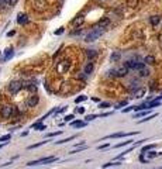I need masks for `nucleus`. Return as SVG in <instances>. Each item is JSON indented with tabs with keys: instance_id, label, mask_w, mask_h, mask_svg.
<instances>
[{
	"instance_id": "obj_13",
	"label": "nucleus",
	"mask_w": 162,
	"mask_h": 169,
	"mask_svg": "<svg viewBox=\"0 0 162 169\" xmlns=\"http://www.w3.org/2000/svg\"><path fill=\"white\" fill-rule=\"evenodd\" d=\"M71 126L76 127V128H83V127L87 126V123H85V121H80V120H73V121H71Z\"/></svg>"
},
{
	"instance_id": "obj_39",
	"label": "nucleus",
	"mask_w": 162,
	"mask_h": 169,
	"mask_svg": "<svg viewBox=\"0 0 162 169\" xmlns=\"http://www.w3.org/2000/svg\"><path fill=\"white\" fill-rule=\"evenodd\" d=\"M147 154H148V158H155V157L158 155V154H157L155 151H152V149H151V151H148Z\"/></svg>"
},
{
	"instance_id": "obj_40",
	"label": "nucleus",
	"mask_w": 162,
	"mask_h": 169,
	"mask_svg": "<svg viewBox=\"0 0 162 169\" xmlns=\"http://www.w3.org/2000/svg\"><path fill=\"white\" fill-rule=\"evenodd\" d=\"M66 109H68V106H64V107H61V109H58L55 114H59V113H65V111H66Z\"/></svg>"
},
{
	"instance_id": "obj_14",
	"label": "nucleus",
	"mask_w": 162,
	"mask_h": 169,
	"mask_svg": "<svg viewBox=\"0 0 162 169\" xmlns=\"http://www.w3.org/2000/svg\"><path fill=\"white\" fill-rule=\"evenodd\" d=\"M150 107H148V102H145V103H142L140 106H134V110L138 113V111H142V110H148Z\"/></svg>"
},
{
	"instance_id": "obj_43",
	"label": "nucleus",
	"mask_w": 162,
	"mask_h": 169,
	"mask_svg": "<svg viewBox=\"0 0 162 169\" xmlns=\"http://www.w3.org/2000/svg\"><path fill=\"white\" fill-rule=\"evenodd\" d=\"M131 110H134V106H130V107H126V109H123V113H128Z\"/></svg>"
},
{
	"instance_id": "obj_25",
	"label": "nucleus",
	"mask_w": 162,
	"mask_h": 169,
	"mask_svg": "<svg viewBox=\"0 0 162 169\" xmlns=\"http://www.w3.org/2000/svg\"><path fill=\"white\" fill-rule=\"evenodd\" d=\"M76 135H71V137H68V138H65V139H61V141H56L55 144L56 145H61V144H65V142H69V141H72V139H75Z\"/></svg>"
},
{
	"instance_id": "obj_50",
	"label": "nucleus",
	"mask_w": 162,
	"mask_h": 169,
	"mask_svg": "<svg viewBox=\"0 0 162 169\" xmlns=\"http://www.w3.org/2000/svg\"><path fill=\"white\" fill-rule=\"evenodd\" d=\"M92 100L96 102V103H100V99H99V97H92Z\"/></svg>"
},
{
	"instance_id": "obj_7",
	"label": "nucleus",
	"mask_w": 162,
	"mask_h": 169,
	"mask_svg": "<svg viewBox=\"0 0 162 169\" xmlns=\"http://www.w3.org/2000/svg\"><path fill=\"white\" fill-rule=\"evenodd\" d=\"M38 103H40V96L37 93H32L25 99V107L27 109H34V107L38 106Z\"/></svg>"
},
{
	"instance_id": "obj_3",
	"label": "nucleus",
	"mask_w": 162,
	"mask_h": 169,
	"mask_svg": "<svg viewBox=\"0 0 162 169\" xmlns=\"http://www.w3.org/2000/svg\"><path fill=\"white\" fill-rule=\"evenodd\" d=\"M103 34H104V28L97 27V28H95V30H92L90 32H87L86 37H85V41L86 42H93V41H96V40H99Z\"/></svg>"
},
{
	"instance_id": "obj_46",
	"label": "nucleus",
	"mask_w": 162,
	"mask_h": 169,
	"mask_svg": "<svg viewBox=\"0 0 162 169\" xmlns=\"http://www.w3.org/2000/svg\"><path fill=\"white\" fill-rule=\"evenodd\" d=\"M64 27H61V28H59V30H56V31H55V35H61V34H62V32H64Z\"/></svg>"
},
{
	"instance_id": "obj_5",
	"label": "nucleus",
	"mask_w": 162,
	"mask_h": 169,
	"mask_svg": "<svg viewBox=\"0 0 162 169\" xmlns=\"http://www.w3.org/2000/svg\"><path fill=\"white\" fill-rule=\"evenodd\" d=\"M128 68L126 66V65H123L121 68H117V69H111V71H108L107 74L108 76H111V78H124V76H127L128 74Z\"/></svg>"
},
{
	"instance_id": "obj_41",
	"label": "nucleus",
	"mask_w": 162,
	"mask_h": 169,
	"mask_svg": "<svg viewBox=\"0 0 162 169\" xmlns=\"http://www.w3.org/2000/svg\"><path fill=\"white\" fill-rule=\"evenodd\" d=\"M107 107H110V103H99V109H107Z\"/></svg>"
},
{
	"instance_id": "obj_30",
	"label": "nucleus",
	"mask_w": 162,
	"mask_h": 169,
	"mask_svg": "<svg viewBox=\"0 0 162 169\" xmlns=\"http://www.w3.org/2000/svg\"><path fill=\"white\" fill-rule=\"evenodd\" d=\"M158 116V113H154V114H150V116H147V118H144V120H140L138 123H145V121H150V120H152V118H155V117Z\"/></svg>"
},
{
	"instance_id": "obj_44",
	"label": "nucleus",
	"mask_w": 162,
	"mask_h": 169,
	"mask_svg": "<svg viewBox=\"0 0 162 169\" xmlns=\"http://www.w3.org/2000/svg\"><path fill=\"white\" fill-rule=\"evenodd\" d=\"M75 111H78V113H80V114H83L86 110H85V107H78V110H75Z\"/></svg>"
},
{
	"instance_id": "obj_27",
	"label": "nucleus",
	"mask_w": 162,
	"mask_h": 169,
	"mask_svg": "<svg viewBox=\"0 0 162 169\" xmlns=\"http://www.w3.org/2000/svg\"><path fill=\"white\" fill-rule=\"evenodd\" d=\"M144 62H145V63H148V65H152V63H155V58H154L152 55H148V56H145Z\"/></svg>"
},
{
	"instance_id": "obj_35",
	"label": "nucleus",
	"mask_w": 162,
	"mask_h": 169,
	"mask_svg": "<svg viewBox=\"0 0 162 169\" xmlns=\"http://www.w3.org/2000/svg\"><path fill=\"white\" fill-rule=\"evenodd\" d=\"M73 118H75V114H68V116L64 117V121L65 123H71V121H73Z\"/></svg>"
},
{
	"instance_id": "obj_45",
	"label": "nucleus",
	"mask_w": 162,
	"mask_h": 169,
	"mask_svg": "<svg viewBox=\"0 0 162 169\" xmlns=\"http://www.w3.org/2000/svg\"><path fill=\"white\" fill-rule=\"evenodd\" d=\"M140 161H141V162H144V164H148V159H145V158H144V154H142V152H141Z\"/></svg>"
},
{
	"instance_id": "obj_11",
	"label": "nucleus",
	"mask_w": 162,
	"mask_h": 169,
	"mask_svg": "<svg viewBox=\"0 0 162 169\" xmlns=\"http://www.w3.org/2000/svg\"><path fill=\"white\" fill-rule=\"evenodd\" d=\"M28 21H30V19H28L25 14H19V17H17V23H19L20 25H25Z\"/></svg>"
},
{
	"instance_id": "obj_38",
	"label": "nucleus",
	"mask_w": 162,
	"mask_h": 169,
	"mask_svg": "<svg viewBox=\"0 0 162 169\" xmlns=\"http://www.w3.org/2000/svg\"><path fill=\"white\" fill-rule=\"evenodd\" d=\"M134 95H135V97H142V96L145 95V89H141V87H140V89H138V90H137Z\"/></svg>"
},
{
	"instance_id": "obj_42",
	"label": "nucleus",
	"mask_w": 162,
	"mask_h": 169,
	"mask_svg": "<svg viewBox=\"0 0 162 169\" xmlns=\"http://www.w3.org/2000/svg\"><path fill=\"white\" fill-rule=\"evenodd\" d=\"M124 106H127V102L124 100V102H120L119 104L116 106V109H121V107H124Z\"/></svg>"
},
{
	"instance_id": "obj_32",
	"label": "nucleus",
	"mask_w": 162,
	"mask_h": 169,
	"mask_svg": "<svg viewBox=\"0 0 162 169\" xmlns=\"http://www.w3.org/2000/svg\"><path fill=\"white\" fill-rule=\"evenodd\" d=\"M108 23H110V21H108V19H103V20H100V21H99L97 27H102V28H104V27L107 25Z\"/></svg>"
},
{
	"instance_id": "obj_12",
	"label": "nucleus",
	"mask_w": 162,
	"mask_h": 169,
	"mask_svg": "<svg viewBox=\"0 0 162 169\" xmlns=\"http://www.w3.org/2000/svg\"><path fill=\"white\" fill-rule=\"evenodd\" d=\"M128 84H130V86H128L130 92H134V93H135V92L140 89V84H138V82H137V80H131Z\"/></svg>"
},
{
	"instance_id": "obj_51",
	"label": "nucleus",
	"mask_w": 162,
	"mask_h": 169,
	"mask_svg": "<svg viewBox=\"0 0 162 169\" xmlns=\"http://www.w3.org/2000/svg\"><path fill=\"white\" fill-rule=\"evenodd\" d=\"M3 147H4V144H0V149H1Z\"/></svg>"
},
{
	"instance_id": "obj_8",
	"label": "nucleus",
	"mask_w": 162,
	"mask_h": 169,
	"mask_svg": "<svg viewBox=\"0 0 162 169\" xmlns=\"http://www.w3.org/2000/svg\"><path fill=\"white\" fill-rule=\"evenodd\" d=\"M130 71H140L145 66V62H140V61H134V59H130L127 62L124 63Z\"/></svg>"
},
{
	"instance_id": "obj_28",
	"label": "nucleus",
	"mask_w": 162,
	"mask_h": 169,
	"mask_svg": "<svg viewBox=\"0 0 162 169\" xmlns=\"http://www.w3.org/2000/svg\"><path fill=\"white\" fill-rule=\"evenodd\" d=\"M131 142H132V139H127V141H124V142H120L117 145H114V148H123V147H126V145H130Z\"/></svg>"
},
{
	"instance_id": "obj_29",
	"label": "nucleus",
	"mask_w": 162,
	"mask_h": 169,
	"mask_svg": "<svg viewBox=\"0 0 162 169\" xmlns=\"http://www.w3.org/2000/svg\"><path fill=\"white\" fill-rule=\"evenodd\" d=\"M120 58H121V54H120V52H114L113 55H111V58H110V59H111V62H117Z\"/></svg>"
},
{
	"instance_id": "obj_2",
	"label": "nucleus",
	"mask_w": 162,
	"mask_h": 169,
	"mask_svg": "<svg viewBox=\"0 0 162 169\" xmlns=\"http://www.w3.org/2000/svg\"><path fill=\"white\" fill-rule=\"evenodd\" d=\"M23 89H24V82L23 80H11L10 83L7 84V92L13 97L19 95Z\"/></svg>"
},
{
	"instance_id": "obj_15",
	"label": "nucleus",
	"mask_w": 162,
	"mask_h": 169,
	"mask_svg": "<svg viewBox=\"0 0 162 169\" xmlns=\"http://www.w3.org/2000/svg\"><path fill=\"white\" fill-rule=\"evenodd\" d=\"M138 75H140L141 78H147V76H150V69H148L147 66H144L142 69L138 71Z\"/></svg>"
},
{
	"instance_id": "obj_10",
	"label": "nucleus",
	"mask_w": 162,
	"mask_h": 169,
	"mask_svg": "<svg viewBox=\"0 0 162 169\" xmlns=\"http://www.w3.org/2000/svg\"><path fill=\"white\" fill-rule=\"evenodd\" d=\"M83 23H85V17H83L82 14H79V16H76L75 19H73V20L71 21V24H72L73 27H80V25H82Z\"/></svg>"
},
{
	"instance_id": "obj_6",
	"label": "nucleus",
	"mask_w": 162,
	"mask_h": 169,
	"mask_svg": "<svg viewBox=\"0 0 162 169\" xmlns=\"http://www.w3.org/2000/svg\"><path fill=\"white\" fill-rule=\"evenodd\" d=\"M69 68H71V62H69V59H61L59 62L56 63V66H55L56 72H58L59 75L66 74V72L69 71Z\"/></svg>"
},
{
	"instance_id": "obj_33",
	"label": "nucleus",
	"mask_w": 162,
	"mask_h": 169,
	"mask_svg": "<svg viewBox=\"0 0 162 169\" xmlns=\"http://www.w3.org/2000/svg\"><path fill=\"white\" fill-rule=\"evenodd\" d=\"M85 100H87V96L82 95V96H79V97H76L75 103H76V104H79V103H82V102H85Z\"/></svg>"
},
{
	"instance_id": "obj_19",
	"label": "nucleus",
	"mask_w": 162,
	"mask_h": 169,
	"mask_svg": "<svg viewBox=\"0 0 162 169\" xmlns=\"http://www.w3.org/2000/svg\"><path fill=\"white\" fill-rule=\"evenodd\" d=\"M24 87L28 90V92H32V93H37V86L34 83H27V84H24Z\"/></svg>"
},
{
	"instance_id": "obj_26",
	"label": "nucleus",
	"mask_w": 162,
	"mask_h": 169,
	"mask_svg": "<svg viewBox=\"0 0 162 169\" xmlns=\"http://www.w3.org/2000/svg\"><path fill=\"white\" fill-rule=\"evenodd\" d=\"M86 55H87V58H89V59H93V58L97 55V51H95V49H87Z\"/></svg>"
},
{
	"instance_id": "obj_17",
	"label": "nucleus",
	"mask_w": 162,
	"mask_h": 169,
	"mask_svg": "<svg viewBox=\"0 0 162 169\" xmlns=\"http://www.w3.org/2000/svg\"><path fill=\"white\" fill-rule=\"evenodd\" d=\"M159 106H161V100H158V99H154L152 102H148V107H150V109L159 107Z\"/></svg>"
},
{
	"instance_id": "obj_49",
	"label": "nucleus",
	"mask_w": 162,
	"mask_h": 169,
	"mask_svg": "<svg viewBox=\"0 0 162 169\" xmlns=\"http://www.w3.org/2000/svg\"><path fill=\"white\" fill-rule=\"evenodd\" d=\"M110 147V144H103V145H99V149H106Z\"/></svg>"
},
{
	"instance_id": "obj_47",
	"label": "nucleus",
	"mask_w": 162,
	"mask_h": 169,
	"mask_svg": "<svg viewBox=\"0 0 162 169\" xmlns=\"http://www.w3.org/2000/svg\"><path fill=\"white\" fill-rule=\"evenodd\" d=\"M80 32H82V30H80V28H78V30H75V31L71 32V35H78V34H80Z\"/></svg>"
},
{
	"instance_id": "obj_22",
	"label": "nucleus",
	"mask_w": 162,
	"mask_h": 169,
	"mask_svg": "<svg viewBox=\"0 0 162 169\" xmlns=\"http://www.w3.org/2000/svg\"><path fill=\"white\" fill-rule=\"evenodd\" d=\"M93 72V63L92 62H87L86 65H85V74L86 75H90Z\"/></svg>"
},
{
	"instance_id": "obj_24",
	"label": "nucleus",
	"mask_w": 162,
	"mask_h": 169,
	"mask_svg": "<svg viewBox=\"0 0 162 169\" xmlns=\"http://www.w3.org/2000/svg\"><path fill=\"white\" fill-rule=\"evenodd\" d=\"M151 111V109H148V110H142V111H138V113H135V118H140V117H145L148 116V113Z\"/></svg>"
},
{
	"instance_id": "obj_48",
	"label": "nucleus",
	"mask_w": 162,
	"mask_h": 169,
	"mask_svg": "<svg viewBox=\"0 0 162 169\" xmlns=\"http://www.w3.org/2000/svg\"><path fill=\"white\" fill-rule=\"evenodd\" d=\"M111 113H103V114H99V118H104V117H108Z\"/></svg>"
},
{
	"instance_id": "obj_18",
	"label": "nucleus",
	"mask_w": 162,
	"mask_h": 169,
	"mask_svg": "<svg viewBox=\"0 0 162 169\" xmlns=\"http://www.w3.org/2000/svg\"><path fill=\"white\" fill-rule=\"evenodd\" d=\"M117 165H121V162H120V161H111V162H107V164H104L102 168H103V169H107L108 166H117Z\"/></svg>"
},
{
	"instance_id": "obj_21",
	"label": "nucleus",
	"mask_w": 162,
	"mask_h": 169,
	"mask_svg": "<svg viewBox=\"0 0 162 169\" xmlns=\"http://www.w3.org/2000/svg\"><path fill=\"white\" fill-rule=\"evenodd\" d=\"M155 147H157V144H150V145H145V147H142V148H141V152H142V154H147L148 151L154 149Z\"/></svg>"
},
{
	"instance_id": "obj_20",
	"label": "nucleus",
	"mask_w": 162,
	"mask_h": 169,
	"mask_svg": "<svg viewBox=\"0 0 162 169\" xmlns=\"http://www.w3.org/2000/svg\"><path fill=\"white\" fill-rule=\"evenodd\" d=\"M159 21H161V17H159V16H152V17H150V23H151L152 25H158Z\"/></svg>"
},
{
	"instance_id": "obj_1",
	"label": "nucleus",
	"mask_w": 162,
	"mask_h": 169,
	"mask_svg": "<svg viewBox=\"0 0 162 169\" xmlns=\"http://www.w3.org/2000/svg\"><path fill=\"white\" fill-rule=\"evenodd\" d=\"M16 111H17V109L13 104H3L0 107V117L3 120H10L16 116Z\"/></svg>"
},
{
	"instance_id": "obj_34",
	"label": "nucleus",
	"mask_w": 162,
	"mask_h": 169,
	"mask_svg": "<svg viewBox=\"0 0 162 169\" xmlns=\"http://www.w3.org/2000/svg\"><path fill=\"white\" fill-rule=\"evenodd\" d=\"M61 134H62V130H58V131H54V133L47 134V138H52V137H56V135H61Z\"/></svg>"
},
{
	"instance_id": "obj_31",
	"label": "nucleus",
	"mask_w": 162,
	"mask_h": 169,
	"mask_svg": "<svg viewBox=\"0 0 162 169\" xmlns=\"http://www.w3.org/2000/svg\"><path fill=\"white\" fill-rule=\"evenodd\" d=\"M32 128H34V130H37V131H44V130L47 128V126H45V124H43V123H40V124H35Z\"/></svg>"
},
{
	"instance_id": "obj_23",
	"label": "nucleus",
	"mask_w": 162,
	"mask_h": 169,
	"mask_svg": "<svg viewBox=\"0 0 162 169\" xmlns=\"http://www.w3.org/2000/svg\"><path fill=\"white\" fill-rule=\"evenodd\" d=\"M48 141H49V139H45V141H40V142H37V144H32V145H30V147H27V149H34V148L41 147V145H45V144H47Z\"/></svg>"
},
{
	"instance_id": "obj_9",
	"label": "nucleus",
	"mask_w": 162,
	"mask_h": 169,
	"mask_svg": "<svg viewBox=\"0 0 162 169\" xmlns=\"http://www.w3.org/2000/svg\"><path fill=\"white\" fill-rule=\"evenodd\" d=\"M138 134V131H131V133H114V134H111V135H106V137L102 138V141L103 139H107V138H123V137H132V135H137Z\"/></svg>"
},
{
	"instance_id": "obj_36",
	"label": "nucleus",
	"mask_w": 162,
	"mask_h": 169,
	"mask_svg": "<svg viewBox=\"0 0 162 169\" xmlns=\"http://www.w3.org/2000/svg\"><path fill=\"white\" fill-rule=\"evenodd\" d=\"M95 118H99V116H96V114H89V116L85 117V121H86V123H89V121H93Z\"/></svg>"
},
{
	"instance_id": "obj_16",
	"label": "nucleus",
	"mask_w": 162,
	"mask_h": 169,
	"mask_svg": "<svg viewBox=\"0 0 162 169\" xmlns=\"http://www.w3.org/2000/svg\"><path fill=\"white\" fill-rule=\"evenodd\" d=\"M13 55H14V52H13V48H7V49H6V52H4V58H3V61L10 59Z\"/></svg>"
},
{
	"instance_id": "obj_4",
	"label": "nucleus",
	"mask_w": 162,
	"mask_h": 169,
	"mask_svg": "<svg viewBox=\"0 0 162 169\" xmlns=\"http://www.w3.org/2000/svg\"><path fill=\"white\" fill-rule=\"evenodd\" d=\"M55 161H58L56 157L51 155V157H44V158H40V159H35V161H30L27 164V166H35V165H47V164H52Z\"/></svg>"
},
{
	"instance_id": "obj_37",
	"label": "nucleus",
	"mask_w": 162,
	"mask_h": 169,
	"mask_svg": "<svg viewBox=\"0 0 162 169\" xmlns=\"http://www.w3.org/2000/svg\"><path fill=\"white\" fill-rule=\"evenodd\" d=\"M10 138H11V134L1 135V137H0V142H7V141H10Z\"/></svg>"
}]
</instances>
